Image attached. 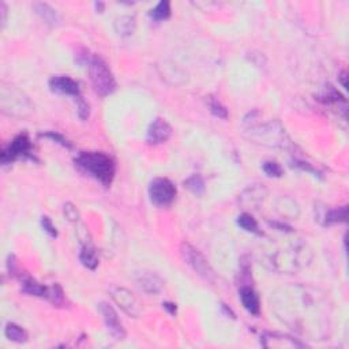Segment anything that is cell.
<instances>
[{"label": "cell", "mask_w": 349, "mask_h": 349, "mask_svg": "<svg viewBox=\"0 0 349 349\" xmlns=\"http://www.w3.org/2000/svg\"><path fill=\"white\" fill-rule=\"evenodd\" d=\"M42 135H44V137H46V138H51V139H54L55 142H58L59 145L64 146V147H67V149H71V147H72L70 142L67 141L66 138L63 137V135H60V134H58V133H45V134H42Z\"/></svg>", "instance_id": "obj_22"}, {"label": "cell", "mask_w": 349, "mask_h": 349, "mask_svg": "<svg viewBox=\"0 0 349 349\" xmlns=\"http://www.w3.org/2000/svg\"><path fill=\"white\" fill-rule=\"evenodd\" d=\"M162 306H164V308H166V310L169 311V314H172V315H174V314H176V304L169 303V302H165V303L162 304Z\"/></svg>", "instance_id": "obj_26"}, {"label": "cell", "mask_w": 349, "mask_h": 349, "mask_svg": "<svg viewBox=\"0 0 349 349\" xmlns=\"http://www.w3.org/2000/svg\"><path fill=\"white\" fill-rule=\"evenodd\" d=\"M22 287L26 293L33 296H41V297H46L48 295V288L38 284L36 280L33 279H25L22 281Z\"/></svg>", "instance_id": "obj_12"}, {"label": "cell", "mask_w": 349, "mask_h": 349, "mask_svg": "<svg viewBox=\"0 0 349 349\" xmlns=\"http://www.w3.org/2000/svg\"><path fill=\"white\" fill-rule=\"evenodd\" d=\"M49 87L52 92L58 93V94H66V96H72L77 97V98L81 97L78 83L70 77H66V75L52 77L49 79Z\"/></svg>", "instance_id": "obj_9"}, {"label": "cell", "mask_w": 349, "mask_h": 349, "mask_svg": "<svg viewBox=\"0 0 349 349\" xmlns=\"http://www.w3.org/2000/svg\"><path fill=\"white\" fill-rule=\"evenodd\" d=\"M46 299H49L55 306H60L64 302V292L60 288V285L55 284L51 288H48V295H46Z\"/></svg>", "instance_id": "obj_19"}, {"label": "cell", "mask_w": 349, "mask_h": 349, "mask_svg": "<svg viewBox=\"0 0 349 349\" xmlns=\"http://www.w3.org/2000/svg\"><path fill=\"white\" fill-rule=\"evenodd\" d=\"M263 170L265 173L269 174V176H275V178H280L283 174V169L281 166L275 161H266L263 164Z\"/></svg>", "instance_id": "obj_21"}, {"label": "cell", "mask_w": 349, "mask_h": 349, "mask_svg": "<svg viewBox=\"0 0 349 349\" xmlns=\"http://www.w3.org/2000/svg\"><path fill=\"white\" fill-rule=\"evenodd\" d=\"M75 164L83 172L96 178L105 187L111 186L116 172L115 161L103 152H82L75 160Z\"/></svg>", "instance_id": "obj_1"}, {"label": "cell", "mask_w": 349, "mask_h": 349, "mask_svg": "<svg viewBox=\"0 0 349 349\" xmlns=\"http://www.w3.org/2000/svg\"><path fill=\"white\" fill-rule=\"evenodd\" d=\"M150 201L158 208L169 206L176 198V187L166 178H156L152 180L149 187Z\"/></svg>", "instance_id": "obj_4"}, {"label": "cell", "mask_w": 349, "mask_h": 349, "mask_svg": "<svg viewBox=\"0 0 349 349\" xmlns=\"http://www.w3.org/2000/svg\"><path fill=\"white\" fill-rule=\"evenodd\" d=\"M41 224H42V228L45 229V232L49 233L51 236L52 237L58 236V231H56V228H55V225L52 224V221L49 220V217H42Z\"/></svg>", "instance_id": "obj_23"}, {"label": "cell", "mask_w": 349, "mask_h": 349, "mask_svg": "<svg viewBox=\"0 0 349 349\" xmlns=\"http://www.w3.org/2000/svg\"><path fill=\"white\" fill-rule=\"evenodd\" d=\"M64 213H66V216L68 217V220H78V212H77V209H75L71 204H67L66 206H64Z\"/></svg>", "instance_id": "obj_25"}, {"label": "cell", "mask_w": 349, "mask_h": 349, "mask_svg": "<svg viewBox=\"0 0 349 349\" xmlns=\"http://www.w3.org/2000/svg\"><path fill=\"white\" fill-rule=\"evenodd\" d=\"M150 17L154 21H165L170 17V3L169 2H160L154 9L150 10Z\"/></svg>", "instance_id": "obj_15"}, {"label": "cell", "mask_w": 349, "mask_h": 349, "mask_svg": "<svg viewBox=\"0 0 349 349\" xmlns=\"http://www.w3.org/2000/svg\"><path fill=\"white\" fill-rule=\"evenodd\" d=\"M98 308H100L101 315L104 318V322L105 325H107V328H108L109 333H111L116 340L124 338V328H123V325H121L120 319H119V316H117L116 311L113 310V307H111L108 303H104V302H103V303H100Z\"/></svg>", "instance_id": "obj_7"}, {"label": "cell", "mask_w": 349, "mask_h": 349, "mask_svg": "<svg viewBox=\"0 0 349 349\" xmlns=\"http://www.w3.org/2000/svg\"><path fill=\"white\" fill-rule=\"evenodd\" d=\"M209 108H210V112H212L214 116L220 117V119H227V117H228V111H227V108L221 104L220 101L216 100V98H210V101H209Z\"/></svg>", "instance_id": "obj_20"}, {"label": "cell", "mask_w": 349, "mask_h": 349, "mask_svg": "<svg viewBox=\"0 0 349 349\" xmlns=\"http://www.w3.org/2000/svg\"><path fill=\"white\" fill-rule=\"evenodd\" d=\"M348 216V208L342 206V208L333 209L328 213L326 216V224H336V222H345Z\"/></svg>", "instance_id": "obj_18"}, {"label": "cell", "mask_w": 349, "mask_h": 349, "mask_svg": "<svg viewBox=\"0 0 349 349\" xmlns=\"http://www.w3.org/2000/svg\"><path fill=\"white\" fill-rule=\"evenodd\" d=\"M87 64H89V74H90L94 90L101 97L112 94L116 89V81L113 78V74L109 70L108 64L97 55L92 56Z\"/></svg>", "instance_id": "obj_2"}, {"label": "cell", "mask_w": 349, "mask_h": 349, "mask_svg": "<svg viewBox=\"0 0 349 349\" xmlns=\"http://www.w3.org/2000/svg\"><path fill=\"white\" fill-rule=\"evenodd\" d=\"M180 251H182L184 261L187 262L188 265L192 267V270L195 271L196 275L202 277L205 281H209V283L214 281V271H213V269L209 265V262L206 261V258L198 250L194 248L188 243H183Z\"/></svg>", "instance_id": "obj_3"}, {"label": "cell", "mask_w": 349, "mask_h": 349, "mask_svg": "<svg viewBox=\"0 0 349 349\" xmlns=\"http://www.w3.org/2000/svg\"><path fill=\"white\" fill-rule=\"evenodd\" d=\"M111 297L115 300V303L130 316L137 318L139 315V304L137 299L134 297L133 293L127 291L126 288H112L111 289Z\"/></svg>", "instance_id": "obj_6"}, {"label": "cell", "mask_w": 349, "mask_h": 349, "mask_svg": "<svg viewBox=\"0 0 349 349\" xmlns=\"http://www.w3.org/2000/svg\"><path fill=\"white\" fill-rule=\"evenodd\" d=\"M240 297L241 303H243L244 308L250 314H253V315H258L259 314V308H261V306H259V297H258V295L255 293L253 288H241Z\"/></svg>", "instance_id": "obj_10"}, {"label": "cell", "mask_w": 349, "mask_h": 349, "mask_svg": "<svg viewBox=\"0 0 349 349\" xmlns=\"http://www.w3.org/2000/svg\"><path fill=\"white\" fill-rule=\"evenodd\" d=\"M237 224L240 225L243 229H245L247 232L257 233V235L261 233V231H259V228H258L257 221L254 220L253 216H250V214H247V213L239 216V218H237Z\"/></svg>", "instance_id": "obj_17"}, {"label": "cell", "mask_w": 349, "mask_h": 349, "mask_svg": "<svg viewBox=\"0 0 349 349\" xmlns=\"http://www.w3.org/2000/svg\"><path fill=\"white\" fill-rule=\"evenodd\" d=\"M34 10H36V13H37L44 21L48 22V23H56V22L59 21L56 11L48 5H45V3H37V5H34Z\"/></svg>", "instance_id": "obj_14"}, {"label": "cell", "mask_w": 349, "mask_h": 349, "mask_svg": "<svg viewBox=\"0 0 349 349\" xmlns=\"http://www.w3.org/2000/svg\"><path fill=\"white\" fill-rule=\"evenodd\" d=\"M32 143L26 134H19L14 138V141L10 143L2 153V162L9 164L19 157H32Z\"/></svg>", "instance_id": "obj_5"}, {"label": "cell", "mask_w": 349, "mask_h": 349, "mask_svg": "<svg viewBox=\"0 0 349 349\" xmlns=\"http://www.w3.org/2000/svg\"><path fill=\"white\" fill-rule=\"evenodd\" d=\"M79 259L82 262V265L90 270H96V267L98 266V257H97V253L94 251L93 247H89V245H83L82 251L79 254Z\"/></svg>", "instance_id": "obj_11"}, {"label": "cell", "mask_w": 349, "mask_h": 349, "mask_svg": "<svg viewBox=\"0 0 349 349\" xmlns=\"http://www.w3.org/2000/svg\"><path fill=\"white\" fill-rule=\"evenodd\" d=\"M78 100V113L79 116H81V119H87V116H89V105L85 103V101L82 100V97H78L77 98Z\"/></svg>", "instance_id": "obj_24"}, {"label": "cell", "mask_w": 349, "mask_h": 349, "mask_svg": "<svg viewBox=\"0 0 349 349\" xmlns=\"http://www.w3.org/2000/svg\"><path fill=\"white\" fill-rule=\"evenodd\" d=\"M172 135V127L165 119L157 117L156 120L150 124L149 131H147V142L150 145H160L164 143L170 138Z\"/></svg>", "instance_id": "obj_8"}, {"label": "cell", "mask_w": 349, "mask_h": 349, "mask_svg": "<svg viewBox=\"0 0 349 349\" xmlns=\"http://www.w3.org/2000/svg\"><path fill=\"white\" fill-rule=\"evenodd\" d=\"M184 186L195 195H202L205 191V182L200 174H194L184 182Z\"/></svg>", "instance_id": "obj_16"}, {"label": "cell", "mask_w": 349, "mask_h": 349, "mask_svg": "<svg viewBox=\"0 0 349 349\" xmlns=\"http://www.w3.org/2000/svg\"><path fill=\"white\" fill-rule=\"evenodd\" d=\"M5 334L9 340L14 342H25L28 341V333L15 323H7L5 329Z\"/></svg>", "instance_id": "obj_13"}]
</instances>
